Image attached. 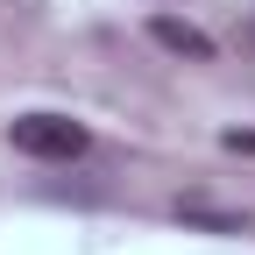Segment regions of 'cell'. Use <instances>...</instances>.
<instances>
[{"instance_id": "obj_1", "label": "cell", "mask_w": 255, "mask_h": 255, "mask_svg": "<svg viewBox=\"0 0 255 255\" xmlns=\"http://www.w3.org/2000/svg\"><path fill=\"white\" fill-rule=\"evenodd\" d=\"M7 142H14L21 156H36V163H71V156L92 149V135H85L71 114H21V121L7 128Z\"/></svg>"}, {"instance_id": "obj_2", "label": "cell", "mask_w": 255, "mask_h": 255, "mask_svg": "<svg viewBox=\"0 0 255 255\" xmlns=\"http://www.w3.org/2000/svg\"><path fill=\"white\" fill-rule=\"evenodd\" d=\"M149 36L163 43V50H177V57H213V43L199 36V28H191V21H170V14H156V21H149Z\"/></svg>"}, {"instance_id": "obj_3", "label": "cell", "mask_w": 255, "mask_h": 255, "mask_svg": "<svg viewBox=\"0 0 255 255\" xmlns=\"http://www.w3.org/2000/svg\"><path fill=\"white\" fill-rule=\"evenodd\" d=\"M227 149H255V135H241V128H234V135H227Z\"/></svg>"}]
</instances>
